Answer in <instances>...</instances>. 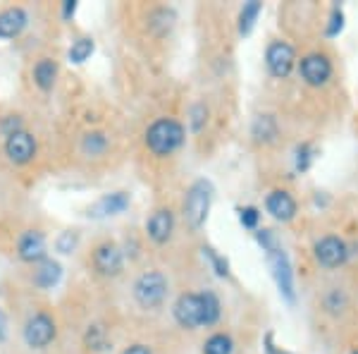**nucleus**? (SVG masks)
I'll list each match as a JSON object with an SVG mask.
<instances>
[{
  "mask_svg": "<svg viewBox=\"0 0 358 354\" xmlns=\"http://www.w3.org/2000/svg\"><path fill=\"white\" fill-rule=\"evenodd\" d=\"M86 345H89V350H106L108 340H106V330H103L101 326H89V330H86Z\"/></svg>",
  "mask_w": 358,
  "mask_h": 354,
  "instance_id": "nucleus-25",
  "label": "nucleus"
},
{
  "mask_svg": "<svg viewBox=\"0 0 358 354\" xmlns=\"http://www.w3.org/2000/svg\"><path fill=\"white\" fill-rule=\"evenodd\" d=\"M275 135H277L275 120L270 118V115H261V118L256 120V125H253V137H256L258 142H273Z\"/></svg>",
  "mask_w": 358,
  "mask_h": 354,
  "instance_id": "nucleus-23",
  "label": "nucleus"
},
{
  "mask_svg": "<svg viewBox=\"0 0 358 354\" xmlns=\"http://www.w3.org/2000/svg\"><path fill=\"white\" fill-rule=\"evenodd\" d=\"M213 204V184L208 179H196L189 187L187 201H184V218L194 230H199L206 223L208 211Z\"/></svg>",
  "mask_w": 358,
  "mask_h": 354,
  "instance_id": "nucleus-3",
  "label": "nucleus"
},
{
  "mask_svg": "<svg viewBox=\"0 0 358 354\" xmlns=\"http://www.w3.org/2000/svg\"><path fill=\"white\" fill-rule=\"evenodd\" d=\"M201 301H203V326H213L220 318V299L213 292H203Z\"/></svg>",
  "mask_w": 358,
  "mask_h": 354,
  "instance_id": "nucleus-24",
  "label": "nucleus"
},
{
  "mask_svg": "<svg viewBox=\"0 0 358 354\" xmlns=\"http://www.w3.org/2000/svg\"><path fill=\"white\" fill-rule=\"evenodd\" d=\"M5 154L15 165H27L36 156V139L29 135L27 130L15 132L13 137L5 139Z\"/></svg>",
  "mask_w": 358,
  "mask_h": 354,
  "instance_id": "nucleus-7",
  "label": "nucleus"
},
{
  "mask_svg": "<svg viewBox=\"0 0 358 354\" xmlns=\"http://www.w3.org/2000/svg\"><path fill=\"white\" fill-rule=\"evenodd\" d=\"M356 354H358V352H356Z\"/></svg>",
  "mask_w": 358,
  "mask_h": 354,
  "instance_id": "nucleus-36",
  "label": "nucleus"
},
{
  "mask_svg": "<svg viewBox=\"0 0 358 354\" xmlns=\"http://www.w3.org/2000/svg\"><path fill=\"white\" fill-rule=\"evenodd\" d=\"M239 220H241V225H244V228L253 230L258 225V220H261V213H258V208H253V206L239 208Z\"/></svg>",
  "mask_w": 358,
  "mask_h": 354,
  "instance_id": "nucleus-26",
  "label": "nucleus"
},
{
  "mask_svg": "<svg viewBox=\"0 0 358 354\" xmlns=\"http://www.w3.org/2000/svg\"><path fill=\"white\" fill-rule=\"evenodd\" d=\"M17 257L27 264H41L45 259V237L41 230H27L17 242Z\"/></svg>",
  "mask_w": 358,
  "mask_h": 354,
  "instance_id": "nucleus-9",
  "label": "nucleus"
},
{
  "mask_svg": "<svg viewBox=\"0 0 358 354\" xmlns=\"http://www.w3.org/2000/svg\"><path fill=\"white\" fill-rule=\"evenodd\" d=\"M258 242H261L265 247V252H268V261H270V268H273L277 287H280V292L292 301L294 299V275H292L289 259H287V254L277 247V242H275V237L270 235V230H258Z\"/></svg>",
  "mask_w": 358,
  "mask_h": 354,
  "instance_id": "nucleus-1",
  "label": "nucleus"
},
{
  "mask_svg": "<svg viewBox=\"0 0 358 354\" xmlns=\"http://www.w3.org/2000/svg\"><path fill=\"white\" fill-rule=\"evenodd\" d=\"M265 208H268V213L275 220H292L294 213H296V201H294L287 191L277 189L265 199Z\"/></svg>",
  "mask_w": 358,
  "mask_h": 354,
  "instance_id": "nucleus-15",
  "label": "nucleus"
},
{
  "mask_svg": "<svg viewBox=\"0 0 358 354\" xmlns=\"http://www.w3.org/2000/svg\"><path fill=\"white\" fill-rule=\"evenodd\" d=\"M232 350H234V342L224 333L213 335V338H208L203 345V354H232Z\"/></svg>",
  "mask_w": 358,
  "mask_h": 354,
  "instance_id": "nucleus-21",
  "label": "nucleus"
},
{
  "mask_svg": "<svg viewBox=\"0 0 358 354\" xmlns=\"http://www.w3.org/2000/svg\"><path fill=\"white\" fill-rule=\"evenodd\" d=\"M55 77H57V65L55 60L50 57H41V60L34 65V82L41 91H50L55 84Z\"/></svg>",
  "mask_w": 358,
  "mask_h": 354,
  "instance_id": "nucleus-18",
  "label": "nucleus"
},
{
  "mask_svg": "<svg viewBox=\"0 0 358 354\" xmlns=\"http://www.w3.org/2000/svg\"><path fill=\"white\" fill-rule=\"evenodd\" d=\"M122 354H151V350H148L146 345H131V347H127Z\"/></svg>",
  "mask_w": 358,
  "mask_h": 354,
  "instance_id": "nucleus-34",
  "label": "nucleus"
},
{
  "mask_svg": "<svg viewBox=\"0 0 358 354\" xmlns=\"http://www.w3.org/2000/svg\"><path fill=\"white\" fill-rule=\"evenodd\" d=\"M55 340V321L48 313H34L24 326V342L31 350H43Z\"/></svg>",
  "mask_w": 358,
  "mask_h": 354,
  "instance_id": "nucleus-5",
  "label": "nucleus"
},
{
  "mask_svg": "<svg viewBox=\"0 0 358 354\" xmlns=\"http://www.w3.org/2000/svg\"><path fill=\"white\" fill-rule=\"evenodd\" d=\"M124 266V257H122V249L113 242H103L101 247H96L94 252V268L101 273V275H120Z\"/></svg>",
  "mask_w": 358,
  "mask_h": 354,
  "instance_id": "nucleus-8",
  "label": "nucleus"
},
{
  "mask_svg": "<svg viewBox=\"0 0 358 354\" xmlns=\"http://www.w3.org/2000/svg\"><path fill=\"white\" fill-rule=\"evenodd\" d=\"M74 13H77V0H67L65 8H62V17L69 20V17H74Z\"/></svg>",
  "mask_w": 358,
  "mask_h": 354,
  "instance_id": "nucleus-33",
  "label": "nucleus"
},
{
  "mask_svg": "<svg viewBox=\"0 0 358 354\" xmlns=\"http://www.w3.org/2000/svg\"><path fill=\"white\" fill-rule=\"evenodd\" d=\"M203 254L208 259H210V264H213V268H215V273L217 275H227V261H224L222 257H217L215 252H213V249H203Z\"/></svg>",
  "mask_w": 358,
  "mask_h": 354,
  "instance_id": "nucleus-28",
  "label": "nucleus"
},
{
  "mask_svg": "<svg viewBox=\"0 0 358 354\" xmlns=\"http://www.w3.org/2000/svg\"><path fill=\"white\" fill-rule=\"evenodd\" d=\"M0 127H3L5 139H8V137H13L15 132H22V120L17 118V115H10V118L3 120V125H0Z\"/></svg>",
  "mask_w": 358,
  "mask_h": 354,
  "instance_id": "nucleus-29",
  "label": "nucleus"
},
{
  "mask_svg": "<svg viewBox=\"0 0 358 354\" xmlns=\"http://www.w3.org/2000/svg\"><path fill=\"white\" fill-rule=\"evenodd\" d=\"M192 125L196 132H201V127L206 125V108L203 106H196L194 113H192Z\"/></svg>",
  "mask_w": 358,
  "mask_h": 354,
  "instance_id": "nucleus-32",
  "label": "nucleus"
},
{
  "mask_svg": "<svg viewBox=\"0 0 358 354\" xmlns=\"http://www.w3.org/2000/svg\"><path fill=\"white\" fill-rule=\"evenodd\" d=\"M265 60H268V67H270V72H273L275 77H287V74L292 72L296 55H294V48H292L289 43L277 41V43H273L268 48V53H265Z\"/></svg>",
  "mask_w": 358,
  "mask_h": 354,
  "instance_id": "nucleus-10",
  "label": "nucleus"
},
{
  "mask_svg": "<svg viewBox=\"0 0 358 354\" xmlns=\"http://www.w3.org/2000/svg\"><path fill=\"white\" fill-rule=\"evenodd\" d=\"M175 318L179 326L189 330L203 326V301H201V294H182L175 301Z\"/></svg>",
  "mask_w": 358,
  "mask_h": 354,
  "instance_id": "nucleus-6",
  "label": "nucleus"
},
{
  "mask_svg": "<svg viewBox=\"0 0 358 354\" xmlns=\"http://www.w3.org/2000/svg\"><path fill=\"white\" fill-rule=\"evenodd\" d=\"M129 208V194L124 191H113V194H106L96 201L94 206L89 208L91 218H108V216H117Z\"/></svg>",
  "mask_w": 358,
  "mask_h": 354,
  "instance_id": "nucleus-14",
  "label": "nucleus"
},
{
  "mask_svg": "<svg viewBox=\"0 0 358 354\" xmlns=\"http://www.w3.org/2000/svg\"><path fill=\"white\" fill-rule=\"evenodd\" d=\"M134 297L143 309H155L167 297V278L160 271H148L134 282Z\"/></svg>",
  "mask_w": 358,
  "mask_h": 354,
  "instance_id": "nucleus-4",
  "label": "nucleus"
},
{
  "mask_svg": "<svg viewBox=\"0 0 358 354\" xmlns=\"http://www.w3.org/2000/svg\"><path fill=\"white\" fill-rule=\"evenodd\" d=\"M55 247H57V252H62V254H69V252H72L74 247H77V235H74V232H62V235L57 237Z\"/></svg>",
  "mask_w": 358,
  "mask_h": 354,
  "instance_id": "nucleus-27",
  "label": "nucleus"
},
{
  "mask_svg": "<svg viewBox=\"0 0 358 354\" xmlns=\"http://www.w3.org/2000/svg\"><path fill=\"white\" fill-rule=\"evenodd\" d=\"M146 144L155 156H170L184 144V127L177 120H155L146 132Z\"/></svg>",
  "mask_w": 358,
  "mask_h": 354,
  "instance_id": "nucleus-2",
  "label": "nucleus"
},
{
  "mask_svg": "<svg viewBox=\"0 0 358 354\" xmlns=\"http://www.w3.org/2000/svg\"><path fill=\"white\" fill-rule=\"evenodd\" d=\"M29 17L22 8H8L0 13V39H15L24 32Z\"/></svg>",
  "mask_w": 358,
  "mask_h": 354,
  "instance_id": "nucleus-16",
  "label": "nucleus"
},
{
  "mask_svg": "<svg viewBox=\"0 0 358 354\" xmlns=\"http://www.w3.org/2000/svg\"><path fill=\"white\" fill-rule=\"evenodd\" d=\"M94 41L91 39H77V41L72 43V48H69V62H74V65H82V62H86L91 57V53H94Z\"/></svg>",
  "mask_w": 358,
  "mask_h": 354,
  "instance_id": "nucleus-22",
  "label": "nucleus"
},
{
  "mask_svg": "<svg viewBox=\"0 0 358 354\" xmlns=\"http://www.w3.org/2000/svg\"><path fill=\"white\" fill-rule=\"evenodd\" d=\"M332 74V65L325 55L313 53V55H306L301 60V77L308 82L310 86H320L330 79Z\"/></svg>",
  "mask_w": 358,
  "mask_h": 354,
  "instance_id": "nucleus-12",
  "label": "nucleus"
},
{
  "mask_svg": "<svg viewBox=\"0 0 358 354\" xmlns=\"http://www.w3.org/2000/svg\"><path fill=\"white\" fill-rule=\"evenodd\" d=\"M8 340V321H5V313L0 309V342Z\"/></svg>",
  "mask_w": 358,
  "mask_h": 354,
  "instance_id": "nucleus-35",
  "label": "nucleus"
},
{
  "mask_svg": "<svg viewBox=\"0 0 358 354\" xmlns=\"http://www.w3.org/2000/svg\"><path fill=\"white\" fill-rule=\"evenodd\" d=\"M342 27H344V15H342V10H334V13H332V20H330V27H327V34H330V36H337V34L342 32Z\"/></svg>",
  "mask_w": 358,
  "mask_h": 354,
  "instance_id": "nucleus-31",
  "label": "nucleus"
},
{
  "mask_svg": "<svg viewBox=\"0 0 358 354\" xmlns=\"http://www.w3.org/2000/svg\"><path fill=\"white\" fill-rule=\"evenodd\" d=\"M172 230H175V216H172L170 208L155 211L146 223V232L155 245H165V242L172 237Z\"/></svg>",
  "mask_w": 358,
  "mask_h": 354,
  "instance_id": "nucleus-13",
  "label": "nucleus"
},
{
  "mask_svg": "<svg viewBox=\"0 0 358 354\" xmlns=\"http://www.w3.org/2000/svg\"><path fill=\"white\" fill-rule=\"evenodd\" d=\"M106 149H108V137L103 132H89L82 139V151L86 156H101L106 154Z\"/></svg>",
  "mask_w": 358,
  "mask_h": 354,
  "instance_id": "nucleus-20",
  "label": "nucleus"
},
{
  "mask_svg": "<svg viewBox=\"0 0 358 354\" xmlns=\"http://www.w3.org/2000/svg\"><path fill=\"white\" fill-rule=\"evenodd\" d=\"M60 278H62V266L53 259H43L41 264H38L36 273H34V282L45 290L55 287L57 282H60Z\"/></svg>",
  "mask_w": 358,
  "mask_h": 354,
  "instance_id": "nucleus-17",
  "label": "nucleus"
},
{
  "mask_svg": "<svg viewBox=\"0 0 358 354\" xmlns=\"http://www.w3.org/2000/svg\"><path fill=\"white\" fill-rule=\"evenodd\" d=\"M261 8L263 5L258 3V0H251V3H246L244 8H241V15H239V32L244 34H251L253 25H256L258 15H261Z\"/></svg>",
  "mask_w": 358,
  "mask_h": 354,
  "instance_id": "nucleus-19",
  "label": "nucleus"
},
{
  "mask_svg": "<svg viewBox=\"0 0 358 354\" xmlns=\"http://www.w3.org/2000/svg\"><path fill=\"white\" fill-rule=\"evenodd\" d=\"M308 165H310V147L303 144V147L296 149V168L299 170H308Z\"/></svg>",
  "mask_w": 358,
  "mask_h": 354,
  "instance_id": "nucleus-30",
  "label": "nucleus"
},
{
  "mask_svg": "<svg viewBox=\"0 0 358 354\" xmlns=\"http://www.w3.org/2000/svg\"><path fill=\"white\" fill-rule=\"evenodd\" d=\"M346 257H349V249L339 237H322L315 245V259L320 261L327 268H334V266H342Z\"/></svg>",
  "mask_w": 358,
  "mask_h": 354,
  "instance_id": "nucleus-11",
  "label": "nucleus"
}]
</instances>
